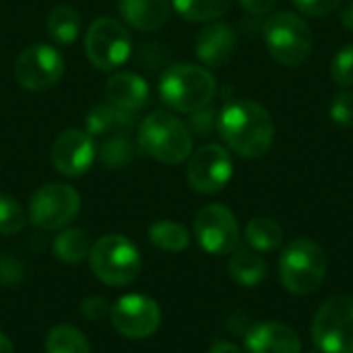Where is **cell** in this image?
Masks as SVG:
<instances>
[{"mask_svg": "<svg viewBox=\"0 0 353 353\" xmlns=\"http://www.w3.org/2000/svg\"><path fill=\"white\" fill-rule=\"evenodd\" d=\"M0 353H14L10 339L6 335H2V333H0Z\"/></svg>", "mask_w": 353, "mask_h": 353, "instance_id": "cell-38", "label": "cell"}, {"mask_svg": "<svg viewBox=\"0 0 353 353\" xmlns=\"http://www.w3.org/2000/svg\"><path fill=\"white\" fill-rule=\"evenodd\" d=\"M209 353H244V352H242L238 345H234V343H225V341H221V343H215Z\"/></svg>", "mask_w": 353, "mask_h": 353, "instance_id": "cell-36", "label": "cell"}, {"mask_svg": "<svg viewBox=\"0 0 353 353\" xmlns=\"http://www.w3.org/2000/svg\"><path fill=\"white\" fill-rule=\"evenodd\" d=\"M149 240L153 246L165 252H182L190 244L188 230L176 221H157L149 230Z\"/></svg>", "mask_w": 353, "mask_h": 353, "instance_id": "cell-26", "label": "cell"}, {"mask_svg": "<svg viewBox=\"0 0 353 353\" xmlns=\"http://www.w3.org/2000/svg\"><path fill=\"white\" fill-rule=\"evenodd\" d=\"M312 339L323 353H353V298L333 296L319 308Z\"/></svg>", "mask_w": 353, "mask_h": 353, "instance_id": "cell-7", "label": "cell"}, {"mask_svg": "<svg viewBox=\"0 0 353 353\" xmlns=\"http://www.w3.org/2000/svg\"><path fill=\"white\" fill-rule=\"evenodd\" d=\"M234 174V161L221 145H203L188 161L186 178L188 184L201 194H215L228 186Z\"/></svg>", "mask_w": 353, "mask_h": 353, "instance_id": "cell-12", "label": "cell"}, {"mask_svg": "<svg viewBox=\"0 0 353 353\" xmlns=\"http://www.w3.org/2000/svg\"><path fill=\"white\" fill-rule=\"evenodd\" d=\"M62 54L46 43L25 48L14 60V79L27 91H46L64 74Z\"/></svg>", "mask_w": 353, "mask_h": 353, "instance_id": "cell-10", "label": "cell"}, {"mask_svg": "<svg viewBox=\"0 0 353 353\" xmlns=\"http://www.w3.org/2000/svg\"><path fill=\"white\" fill-rule=\"evenodd\" d=\"M89 263L93 275L114 288L130 285L141 273V254L137 246L120 234L99 238L91 246Z\"/></svg>", "mask_w": 353, "mask_h": 353, "instance_id": "cell-5", "label": "cell"}, {"mask_svg": "<svg viewBox=\"0 0 353 353\" xmlns=\"http://www.w3.org/2000/svg\"><path fill=\"white\" fill-rule=\"evenodd\" d=\"M137 145L153 159L176 165L190 157L192 134L190 128L170 112L155 110L139 126Z\"/></svg>", "mask_w": 353, "mask_h": 353, "instance_id": "cell-2", "label": "cell"}, {"mask_svg": "<svg viewBox=\"0 0 353 353\" xmlns=\"http://www.w3.org/2000/svg\"><path fill=\"white\" fill-rule=\"evenodd\" d=\"M300 12L308 17H325L339 8L341 0H294Z\"/></svg>", "mask_w": 353, "mask_h": 353, "instance_id": "cell-33", "label": "cell"}, {"mask_svg": "<svg viewBox=\"0 0 353 353\" xmlns=\"http://www.w3.org/2000/svg\"><path fill=\"white\" fill-rule=\"evenodd\" d=\"M81 209L79 192L60 182H52L33 192L29 203V219L39 230H62L66 228Z\"/></svg>", "mask_w": 353, "mask_h": 353, "instance_id": "cell-9", "label": "cell"}, {"mask_svg": "<svg viewBox=\"0 0 353 353\" xmlns=\"http://www.w3.org/2000/svg\"><path fill=\"white\" fill-rule=\"evenodd\" d=\"M23 225H25V213H23L21 205L10 196L0 194V234L12 236V234L21 232Z\"/></svg>", "mask_w": 353, "mask_h": 353, "instance_id": "cell-28", "label": "cell"}, {"mask_svg": "<svg viewBox=\"0 0 353 353\" xmlns=\"http://www.w3.org/2000/svg\"><path fill=\"white\" fill-rule=\"evenodd\" d=\"M23 277H25L23 263L12 259L10 254H0V283L12 288V285H19Z\"/></svg>", "mask_w": 353, "mask_h": 353, "instance_id": "cell-31", "label": "cell"}, {"mask_svg": "<svg viewBox=\"0 0 353 353\" xmlns=\"http://www.w3.org/2000/svg\"><path fill=\"white\" fill-rule=\"evenodd\" d=\"M85 50L95 68L114 70L130 58L132 39L128 29L118 19L99 17L87 29Z\"/></svg>", "mask_w": 353, "mask_h": 353, "instance_id": "cell-8", "label": "cell"}, {"mask_svg": "<svg viewBox=\"0 0 353 353\" xmlns=\"http://www.w3.org/2000/svg\"><path fill=\"white\" fill-rule=\"evenodd\" d=\"M265 43L275 62L283 66H300L312 50V33L308 23L290 10L275 12L267 19L265 27Z\"/></svg>", "mask_w": 353, "mask_h": 353, "instance_id": "cell-6", "label": "cell"}, {"mask_svg": "<svg viewBox=\"0 0 353 353\" xmlns=\"http://www.w3.org/2000/svg\"><path fill=\"white\" fill-rule=\"evenodd\" d=\"M46 353H91V347L79 329L58 325L46 337Z\"/></svg>", "mask_w": 353, "mask_h": 353, "instance_id": "cell-27", "label": "cell"}, {"mask_svg": "<svg viewBox=\"0 0 353 353\" xmlns=\"http://www.w3.org/2000/svg\"><path fill=\"white\" fill-rule=\"evenodd\" d=\"M46 29H48V35L60 43V46H70L79 33H81V17L79 12L68 6V4H60V6H54L48 14V21H46Z\"/></svg>", "mask_w": 353, "mask_h": 353, "instance_id": "cell-21", "label": "cell"}, {"mask_svg": "<svg viewBox=\"0 0 353 353\" xmlns=\"http://www.w3.org/2000/svg\"><path fill=\"white\" fill-rule=\"evenodd\" d=\"M97 155H99V159H101V163L105 168H112V170L114 168H124L137 157V147H134V143L130 141V137L126 132H120V134L108 137L99 145Z\"/></svg>", "mask_w": 353, "mask_h": 353, "instance_id": "cell-25", "label": "cell"}, {"mask_svg": "<svg viewBox=\"0 0 353 353\" xmlns=\"http://www.w3.org/2000/svg\"><path fill=\"white\" fill-rule=\"evenodd\" d=\"M188 128H190V132H196L201 137L209 134L213 128H217V112L209 105L199 110V112H192Z\"/></svg>", "mask_w": 353, "mask_h": 353, "instance_id": "cell-32", "label": "cell"}, {"mask_svg": "<svg viewBox=\"0 0 353 353\" xmlns=\"http://www.w3.org/2000/svg\"><path fill=\"white\" fill-rule=\"evenodd\" d=\"M120 14L137 31H157L170 17V0H120Z\"/></svg>", "mask_w": 353, "mask_h": 353, "instance_id": "cell-18", "label": "cell"}, {"mask_svg": "<svg viewBox=\"0 0 353 353\" xmlns=\"http://www.w3.org/2000/svg\"><path fill=\"white\" fill-rule=\"evenodd\" d=\"M194 234L201 248L209 254L223 256L238 248L240 230L234 213L225 205H207L199 211Z\"/></svg>", "mask_w": 353, "mask_h": 353, "instance_id": "cell-11", "label": "cell"}, {"mask_svg": "<svg viewBox=\"0 0 353 353\" xmlns=\"http://www.w3.org/2000/svg\"><path fill=\"white\" fill-rule=\"evenodd\" d=\"M327 277L325 250L306 238L290 242L279 259V279L283 288L296 296L314 294Z\"/></svg>", "mask_w": 353, "mask_h": 353, "instance_id": "cell-4", "label": "cell"}, {"mask_svg": "<svg viewBox=\"0 0 353 353\" xmlns=\"http://www.w3.org/2000/svg\"><path fill=\"white\" fill-rule=\"evenodd\" d=\"M176 12L192 23H207L223 17L232 0H172Z\"/></svg>", "mask_w": 353, "mask_h": 353, "instance_id": "cell-23", "label": "cell"}, {"mask_svg": "<svg viewBox=\"0 0 353 353\" xmlns=\"http://www.w3.org/2000/svg\"><path fill=\"white\" fill-rule=\"evenodd\" d=\"M246 242L256 252H273L283 244V230L269 217H254L246 225Z\"/></svg>", "mask_w": 353, "mask_h": 353, "instance_id": "cell-22", "label": "cell"}, {"mask_svg": "<svg viewBox=\"0 0 353 353\" xmlns=\"http://www.w3.org/2000/svg\"><path fill=\"white\" fill-rule=\"evenodd\" d=\"M248 353H300L302 343L296 331L290 327L275 323V321H263L250 327L244 339Z\"/></svg>", "mask_w": 353, "mask_h": 353, "instance_id": "cell-15", "label": "cell"}, {"mask_svg": "<svg viewBox=\"0 0 353 353\" xmlns=\"http://www.w3.org/2000/svg\"><path fill=\"white\" fill-rule=\"evenodd\" d=\"M339 17H341V23H343L350 31H353V0L347 4V6H345V8H343V10H341V14H339Z\"/></svg>", "mask_w": 353, "mask_h": 353, "instance_id": "cell-37", "label": "cell"}, {"mask_svg": "<svg viewBox=\"0 0 353 353\" xmlns=\"http://www.w3.org/2000/svg\"><path fill=\"white\" fill-rule=\"evenodd\" d=\"M238 4L250 14H267L273 10L277 0H238Z\"/></svg>", "mask_w": 353, "mask_h": 353, "instance_id": "cell-35", "label": "cell"}, {"mask_svg": "<svg viewBox=\"0 0 353 353\" xmlns=\"http://www.w3.org/2000/svg\"><path fill=\"white\" fill-rule=\"evenodd\" d=\"M81 312L83 316H87L89 321H101L105 316H110L112 306L103 300V298H85L81 302Z\"/></svg>", "mask_w": 353, "mask_h": 353, "instance_id": "cell-34", "label": "cell"}, {"mask_svg": "<svg viewBox=\"0 0 353 353\" xmlns=\"http://www.w3.org/2000/svg\"><path fill=\"white\" fill-rule=\"evenodd\" d=\"M134 124V116L130 112H124L112 103H99L95 105L87 116V132L95 139H108L112 134L126 132Z\"/></svg>", "mask_w": 353, "mask_h": 353, "instance_id": "cell-19", "label": "cell"}, {"mask_svg": "<svg viewBox=\"0 0 353 353\" xmlns=\"http://www.w3.org/2000/svg\"><path fill=\"white\" fill-rule=\"evenodd\" d=\"M331 120L339 126H352L353 124V93L343 89L333 95L331 101Z\"/></svg>", "mask_w": 353, "mask_h": 353, "instance_id": "cell-30", "label": "cell"}, {"mask_svg": "<svg viewBox=\"0 0 353 353\" xmlns=\"http://www.w3.org/2000/svg\"><path fill=\"white\" fill-rule=\"evenodd\" d=\"M215 93V77L196 64H174L159 79V95L176 112H199L213 101Z\"/></svg>", "mask_w": 353, "mask_h": 353, "instance_id": "cell-3", "label": "cell"}, {"mask_svg": "<svg viewBox=\"0 0 353 353\" xmlns=\"http://www.w3.org/2000/svg\"><path fill=\"white\" fill-rule=\"evenodd\" d=\"M97 157V147L87 130L68 128L58 134L52 145L50 159L56 172L68 178H79L93 165Z\"/></svg>", "mask_w": 353, "mask_h": 353, "instance_id": "cell-14", "label": "cell"}, {"mask_svg": "<svg viewBox=\"0 0 353 353\" xmlns=\"http://www.w3.org/2000/svg\"><path fill=\"white\" fill-rule=\"evenodd\" d=\"M105 95L112 105L134 114L149 99V85L137 72H116L105 85Z\"/></svg>", "mask_w": 353, "mask_h": 353, "instance_id": "cell-17", "label": "cell"}, {"mask_svg": "<svg viewBox=\"0 0 353 353\" xmlns=\"http://www.w3.org/2000/svg\"><path fill=\"white\" fill-rule=\"evenodd\" d=\"M217 132L234 153L246 159L265 155L275 141L271 114L250 99L228 101L217 114Z\"/></svg>", "mask_w": 353, "mask_h": 353, "instance_id": "cell-1", "label": "cell"}, {"mask_svg": "<svg viewBox=\"0 0 353 353\" xmlns=\"http://www.w3.org/2000/svg\"><path fill=\"white\" fill-rule=\"evenodd\" d=\"M228 271L236 283H240L244 288H254V285L265 281L267 263L256 254V250L240 246L232 252V259L228 263Z\"/></svg>", "mask_w": 353, "mask_h": 353, "instance_id": "cell-20", "label": "cell"}, {"mask_svg": "<svg viewBox=\"0 0 353 353\" xmlns=\"http://www.w3.org/2000/svg\"><path fill=\"white\" fill-rule=\"evenodd\" d=\"M54 252L62 263L77 265L85 261L91 252L89 236L83 230H64L54 240Z\"/></svg>", "mask_w": 353, "mask_h": 353, "instance_id": "cell-24", "label": "cell"}, {"mask_svg": "<svg viewBox=\"0 0 353 353\" xmlns=\"http://www.w3.org/2000/svg\"><path fill=\"white\" fill-rule=\"evenodd\" d=\"M236 50V31L228 23H209L194 41V52L205 66L221 68Z\"/></svg>", "mask_w": 353, "mask_h": 353, "instance_id": "cell-16", "label": "cell"}, {"mask_svg": "<svg viewBox=\"0 0 353 353\" xmlns=\"http://www.w3.org/2000/svg\"><path fill=\"white\" fill-rule=\"evenodd\" d=\"M331 77L339 87H353V43L343 46L333 56Z\"/></svg>", "mask_w": 353, "mask_h": 353, "instance_id": "cell-29", "label": "cell"}, {"mask_svg": "<svg viewBox=\"0 0 353 353\" xmlns=\"http://www.w3.org/2000/svg\"><path fill=\"white\" fill-rule=\"evenodd\" d=\"M114 329L128 339L151 337L161 323V310L155 300L139 294L120 298L110 312Z\"/></svg>", "mask_w": 353, "mask_h": 353, "instance_id": "cell-13", "label": "cell"}]
</instances>
